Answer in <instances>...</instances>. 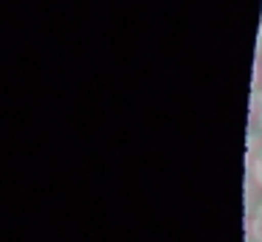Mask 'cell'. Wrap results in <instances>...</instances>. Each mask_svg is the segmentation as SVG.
Returning a JSON list of instances; mask_svg holds the SVG:
<instances>
[{"instance_id":"obj_1","label":"cell","mask_w":262,"mask_h":242,"mask_svg":"<svg viewBox=\"0 0 262 242\" xmlns=\"http://www.w3.org/2000/svg\"><path fill=\"white\" fill-rule=\"evenodd\" d=\"M251 236H254L256 242H262V203L254 211V219H251Z\"/></svg>"},{"instance_id":"obj_2","label":"cell","mask_w":262,"mask_h":242,"mask_svg":"<svg viewBox=\"0 0 262 242\" xmlns=\"http://www.w3.org/2000/svg\"><path fill=\"white\" fill-rule=\"evenodd\" d=\"M254 180L259 183V189H262V155L256 158V163H254Z\"/></svg>"},{"instance_id":"obj_3","label":"cell","mask_w":262,"mask_h":242,"mask_svg":"<svg viewBox=\"0 0 262 242\" xmlns=\"http://www.w3.org/2000/svg\"><path fill=\"white\" fill-rule=\"evenodd\" d=\"M259 127H262V113H259Z\"/></svg>"}]
</instances>
